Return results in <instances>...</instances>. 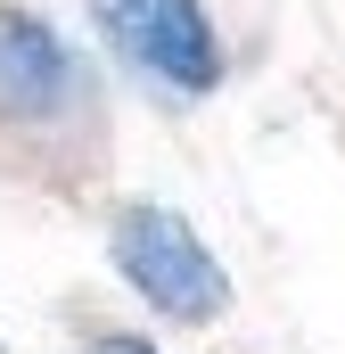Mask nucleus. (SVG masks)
Masks as SVG:
<instances>
[{
	"label": "nucleus",
	"instance_id": "obj_1",
	"mask_svg": "<svg viewBox=\"0 0 345 354\" xmlns=\"http://www.w3.org/2000/svg\"><path fill=\"white\" fill-rule=\"evenodd\" d=\"M107 264L124 272V288L157 313V322H222L230 313V272L206 248V231L181 214V206H157V198H132L115 223H107Z\"/></svg>",
	"mask_w": 345,
	"mask_h": 354
},
{
	"label": "nucleus",
	"instance_id": "obj_2",
	"mask_svg": "<svg viewBox=\"0 0 345 354\" xmlns=\"http://www.w3.org/2000/svg\"><path fill=\"white\" fill-rule=\"evenodd\" d=\"M83 8L115 41V58L132 75H148L165 99H206L222 83V33H214L206 0H83Z\"/></svg>",
	"mask_w": 345,
	"mask_h": 354
},
{
	"label": "nucleus",
	"instance_id": "obj_3",
	"mask_svg": "<svg viewBox=\"0 0 345 354\" xmlns=\"http://www.w3.org/2000/svg\"><path fill=\"white\" fill-rule=\"evenodd\" d=\"M83 99V58L66 50V33L33 8H0V124H58Z\"/></svg>",
	"mask_w": 345,
	"mask_h": 354
},
{
	"label": "nucleus",
	"instance_id": "obj_4",
	"mask_svg": "<svg viewBox=\"0 0 345 354\" xmlns=\"http://www.w3.org/2000/svg\"><path fill=\"white\" fill-rule=\"evenodd\" d=\"M90 354H157V346H148V338H99Z\"/></svg>",
	"mask_w": 345,
	"mask_h": 354
}]
</instances>
